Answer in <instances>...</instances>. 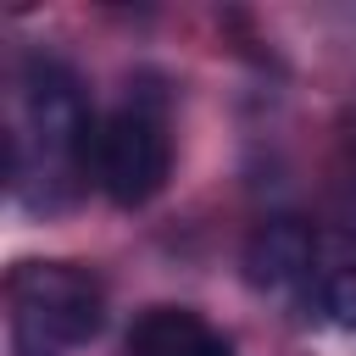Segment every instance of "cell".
Instances as JSON below:
<instances>
[{
	"instance_id": "cell-4",
	"label": "cell",
	"mask_w": 356,
	"mask_h": 356,
	"mask_svg": "<svg viewBox=\"0 0 356 356\" xmlns=\"http://www.w3.org/2000/svg\"><path fill=\"white\" fill-rule=\"evenodd\" d=\"M312 261H317V234L300 217H267L245 239V278H250V289L284 295V289L312 278Z\"/></svg>"
},
{
	"instance_id": "cell-3",
	"label": "cell",
	"mask_w": 356,
	"mask_h": 356,
	"mask_svg": "<svg viewBox=\"0 0 356 356\" xmlns=\"http://www.w3.org/2000/svg\"><path fill=\"white\" fill-rule=\"evenodd\" d=\"M89 172L106 189V200L117 206H145L161 195L167 172H172V139L161 128L156 111L145 106H122L95 128V150H89Z\"/></svg>"
},
{
	"instance_id": "cell-6",
	"label": "cell",
	"mask_w": 356,
	"mask_h": 356,
	"mask_svg": "<svg viewBox=\"0 0 356 356\" xmlns=\"http://www.w3.org/2000/svg\"><path fill=\"white\" fill-rule=\"evenodd\" d=\"M317 306L334 328H356V267H328L317 278Z\"/></svg>"
},
{
	"instance_id": "cell-5",
	"label": "cell",
	"mask_w": 356,
	"mask_h": 356,
	"mask_svg": "<svg viewBox=\"0 0 356 356\" xmlns=\"http://www.w3.org/2000/svg\"><path fill=\"white\" fill-rule=\"evenodd\" d=\"M128 356H234V345L189 306H150L128 328Z\"/></svg>"
},
{
	"instance_id": "cell-2",
	"label": "cell",
	"mask_w": 356,
	"mask_h": 356,
	"mask_svg": "<svg viewBox=\"0 0 356 356\" xmlns=\"http://www.w3.org/2000/svg\"><path fill=\"white\" fill-rule=\"evenodd\" d=\"M17 89H22V134H11V145H22V150L39 145V184L89 167L100 122L89 117L78 72L56 56H28Z\"/></svg>"
},
{
	"instance_id": "cell-7",
	"label": "cell",
	"mask_w": 356,
	"mask_h": 356,
	"mask_svg": "<svg viewBox=\"0 0 356 356\" xmlns=\"http://www.w3.org/2000/svg\"><path fill=\"white\" fill-rule=\"evenodd\" d=\"M339 217L345 228H356V122L345 134V178H339Z\"/></svg>"
},
{
	"instance_id": "cell-1",
	"label": "cell",
	"mask_w": 356,
	"mask_h": 356,
	"mask_svg": "<svg viewBox=\"0 0 356 356\" xmlns=\"http://www.w3.org/2000/svg\"><path fill=\"white\" fill-rule=\"evenodd\" d=\"M11 300V350L17 356H61L83 345L106 323L100 278L78 261H17L6 278Z\"/></svg>"
}]
</instances>
